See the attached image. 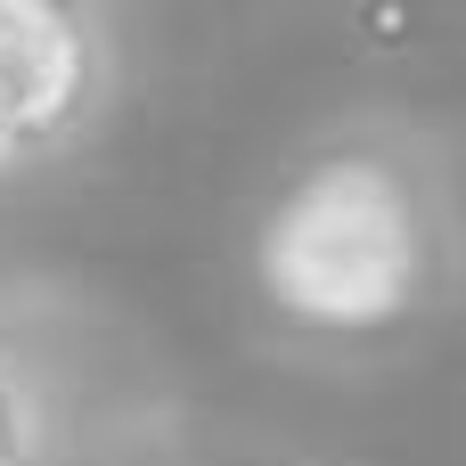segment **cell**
<instances>
[{
	"label": "cell",
	"mask_w": 466,
	"mask_h": 466,
	"mask_svg": "<svg viewBox=\"0 0 466 466\" xmlns=\"http://www.w3.org/2000/svg\"><path fill=\"white\" fill-rule=\"evenodd\" d=\"M131 82L123 25L90 0H0V188L98 147Z\"/></svg>",
	"instance_id": "obj_3"
},
{
	"label": "cell",
	"mask_w": 466,
	"mask_h": 466,
	"mask_svg": "<svg viewBox=\"0 0 466 466\" xmlns=\"http://www.w3.org/2000/svg\"><path fill=\"white\" fill-rule=\"evenodd\" d=\"M466 287V172L442 123L352 106L319 123L254 205L246 311L311 369L410 352Z\"/></svg>",
	"instance_id": "obj_1"
},
{
	"label": "cell",
	"mask_w": 466,
	"mask_h": 466,
	"mask_svg": "<svg viewBox=\"0 0 466 466\" xmlns=\"http://www.w3.org/2000/svg\"><path fill=\"white\" fill-rule=\"evenodd\" d=\"M172 426V385L90 287L0 270V466H164Z\"/></svg>",
	"instance_id": "obj_2"
}]
</instances>
